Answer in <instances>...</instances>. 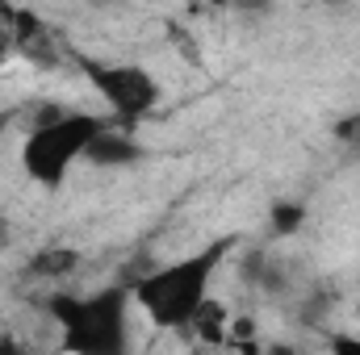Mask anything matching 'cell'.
I'll use <instances>...</instances> for the list:
<instances>
[{"label": "cell", "mask_w": 360, "mask_h": 355, "mask_svg": "<svg viewBox=\"0 0 360 355\" xmlns=\"http://www.w3.org/2000/svg\"><path fill=\"white\" fill-rule=\"evenodd\" d=\"M231 247H235V239H218V243H210L184 260L143 272L130 284V301L147 314V322L155 330H188L197 309L210 301V280L218 276Z\"/></svg>", "instance_id": "1"}, {"label": "cell", "mask_w": 360, "mask_h": 355, "mask_svg": "<svg viewBox=\"0 0 360 355\" xmlns=\"http://www.w3.org/2000/svg\"><path fill=\"white\" fill-rule=\"evenodd\" d=\"M130 284H122L89 297L55 293L46 314L59 326L63 355H130Z\"/></svg>", "instance_id": "2"}, {"label": "cell", "mask_w": 360, "mask_h": 355, "mask_svg": "<svg viewBox=\"0 0 360 355\" xmlns=\"http://www.w3.org/2000/svg\"><path fill=\"white\" fill-rule=\"evenodd\" d=\"M109 126L113 117H101V113H42V121L30 126L21 142V172L46 192L63 188L76 159L89 155V147Z\"/></svg>", "instance_id": "3"}, {"label": "cell", "mask_w": 360, "mask_h": 355, "mask_svg": "<svg viewBox=\"0 0 360 355\" xmlns=\"http://www.w3.org/2000/svg\"><path fill=\"white\" fill-rule=\"evenodd\" d=\"M80 76L89 80V88L105 100V117H113L117 126L134 130L160 100L164 88L160 80L139 67V63H109V59H92V55H76Z\"/></svg>", "instance_id": "4"}, {"label": "cell", "mask_w": 360, "mask_h": 355, "mask_svg": "<svg viewBox=\"0 0 360 355\" xmlns=\"http://www.w3.org/2000/svg\"><path fill=\"white\" fill-rule=\"evenodd\" d=\"M139 155H143V147L134 142V134H130L126 126H117V121H113V126H109V130H105V134L89 147V155H84V159L96 163V168H126V163H134Z\"/></svg>", "instance_id": "5"}, {"label": "cell", "mask_w": 360, "mask_h": 355, "mask_svg": "<svg viewBox=\"0 0 360 355\" xmlns=\"http://www.w3.org/2000/svg\"><path fill=\"white\" fill-rule=\"evenodd\" d=\"M188 330H193L197 343H205V347H226V343H231V314H226V305H222V301H205V305L197 309V318L188 322Z\"/></svg>", "instance_id": "6"}, {"label": "cell", "mask_w": 360, "mask_h": 355, "mask_svg": "<svg viewBox=\"0 0 360 355\" xmlns=\"http://www.w3.org/2000/svg\"><path fill=\"white\" fill-rule=\"evenodd\" d=\"M72 267H80V251L72 247H46L30 260V276H42V280H55V276H68Z\"/></svg>", "instance_id": "7"}, {"label": "cell", "mask_w": 360, "mask_h": 355, "mask_svg": "<svg viewBox=\"0 0 360 355\" xmlns=\"http://www.w3.org/2000/svg\"><path fill=\"white\" fill-rule=\"evenodd\" d=\"M17 55V8L0 4V67Z\"/></svg>", "instance_id": "8"}, {"label": "cell", "mask_w": 360, "mask_h": 355, "mask_svg": "<svg viewBox=\"0 0 360 355\" xmlns=\"http://www.w3.org/2000/svg\"><path fill=\"white\" fill-rule=\"evenodd\" d=\"M272 222H276L281 234H289V230L302 222V209H297V205H276V209H272Z\"/></svg>", "instance_id": "9"}, {"label": "cell", "mask_w": 360, "mask_h": 355, "mask_svg": "<svg viewBox=\"0 0 360 355\" xmlns=\"http://www.w3.org/2000/svg\"><path fill=\"white\" fill-rule=\"evenodd\" d=\"M327 351H331V355H360V339H356V335H331Z\"/></svg>", "instance_id": "10"}, {"label": "cell", "mask_w": 360, "mask_h": 355, "mask_svg": "<svg viewBox=\"0 0 360 355\" xmlns=\"http://www.w3.org/2000/svg\"><path fill=\"white\" fill-rule=\"evenodd\" d=\"M13 121H17V109H0V147H4V134H8Z\"/></svg>", "instance_id": "11"}, {"label": "cell", "mask_w": 360, "mask_h": 355, "mask_svg": "<svg viewBox=\"0 0 360 355\" xmlns=\"http://www.w3.org/2000/svg\"><path fill=\"white\" fill-rule=\"evenodd\" d=\"M0 355H21V347L13 339H0Z\"/></svg>", "instance_id": "12"}, {"label": "cell", "mask_w": 360, "mask_h": 355, "mask_svg": "<svg viewBox=\"0 0 360 355\" xmlns=\"http://www.w3.org/2000/svg\"><path fill=\"white\" fill-rule=\"evenodd\" d=\"M264 355H302V351H297V347H269Z\"/></svg>", "instance_id": "13"}]
</instances>
